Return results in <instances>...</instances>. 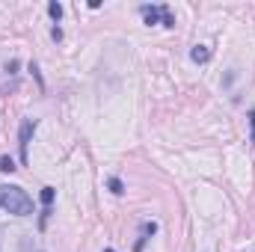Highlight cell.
Here are the masks:
<instances>
[{"label": "cell", "instance_id": "obj_5", "mask_svg": "<svg viewBox=\"0 0 255 252\" xmlns=\"http://www.w3.org/2000/svg\"><path fill=\"white\" fill-rule=\"evenodd\" d=\"M190 60H193V63H208V60H211V48L196 45V48L190 51Z\"/></svg>", "mask_w": 255, "mask_h": 252}, {"label": "cell", "instance_id": "obj_9", "mask_svg": "<svg viewBox=\"0 0 255 252\" xmlns=\"http://www.w3.org/2000/svg\"><path fill=\"white\" fill-rule=\"evenodd\" d=\"M110 190H113L116 196H122V193H125V184H122L119 178H110Z\"/></svg>", "mask_w": 255, "mask_h": 252}, {"label": "cell", "instance_id": "obj_2", "mask_svg": "<svg viewBox=\"0 0 255 252\" xmlns=\"http://www.w3.org/2000/svg\"><path fill=\"white\" fill-rule=\"evenodd\" d=\"M139 12H142L145 24H163V27H175V15H172V9H169L166 3H160V6H139Z\"/></svg>", "mask_w": 255, "mask_h": 252}, {"label": "cell", "instance_id": "obj_11", "mask_svg": "<svg viewBox=\"0 0 255 252\" xmlns=\"http://www.w3.org/2000/svg\"><path fill=\"white\" fill-rule=\"evenodd\" d=\"M250 122H253V142H255V110H250Z\"/></svg>", "mask_w": 255, "mask_h": 252}, {"label": "cell", "instance_id": "obj_12", "mask_svg": "<svg viewBox=\"0 0 255 252\" xmlns=\"http://www.w3.org/2000/svg\"><path fill=\"white\" fill-rule=\"evenodd\" d=\"M104 252H113V250H104Z\"/></svg>", "mask_w": 255, "mask_h": 252}, {"label": "cell", "instance_id": "obj_6", "mask_svg": "<svg viewBox=\"0 0 255 252\" xmlns=\"http://www.w3.org/2000/svg\"><path fill=\"white\" fill-rule=\"evenodd\" d=\"M54 196H57V190H54V187H42V205H45V208H51Z\"/></svg>", "mask_w": 255, "mask_h": 252}, {"label": "cell", "instance_id": "obj_7", "mask_svg": "<svg viewBox=\"0 0 255 252\" xmlns=\"http://www.w3.org/2000/svg\"><path fill=\"white\" fill-rule=\"evenodd\" d=\"M18 166H15V160L12 157H0V172H15Z\"/></svg>", "mask_w": 255, "mask_h": 252}, {"label": "cell", "instance_id": "obj_8", "mask_svg": "<svg viewBox=\"0 0 255 252\" xmlns=\"http://www.w3.org/2000/svg\"><path fill=\"white\" fill-rule=\"evenodd\" d=\"M48 12H51V18H54V21H60V18H63V6H60V3H48Z\"/></svg>", "mask_w": 255, "mask_h": 252}, {"label": "cell", "instance_id": "obj_1", "mask_svg": "<svg viewBox=\"0 0 255 252\" xmlns=\"http://www.w3.org/2000/svg\"><path fill=\"white\" fill-rule=\"evenodd\" d=\"M0 208L15 214V217H30L33 214V199L27 196V190H21L18 184H3L0 187Z\"/></svg>", "mask_w": 255, "mask_h": 252}, {"label": "cell", "instance_id": "obj_3", "mask_svg": "<svg viewBox=\"0 0 255 252\" xmlns=\"http://www.w3.org/2000/svg\"><path fill=\"white\" fill-rule=\"evenodd\" d=\"M36 130V119H27L21 125V133H18V145H21V160L27 163V148H30V133Z\"/></svg>", "mask_w": 255, "mask_h": 252}, {"label": "cell", "instance_id": "obj_4", "mask_svg": "<svg viewBox=\"0 0 255 252\" xmlns=\"http://www.w3.org/2000/svg\"><path fill=\"white\" fill-rule=\"evenodd\" d=\"M154 232H157V226H154V223H142V235H139V241L133 244V252H142L145 241H148V238H151Z\"/></svg>", "mask_w": 255, "mask_h": 252}, {"label": "cell", "instance_id": "obj_10", "mask_svg": "<svg viewBox=\"0 0 255 252\" xmlns=\"http://www.w3.org/2000/svg\"><path fill=\"white\" fill-rule=\"evenodd\" d=\"M51 36H54V42H60V39H63V30H60V27H54V30H51Z\"/></svg>", "mask_w": 255, "mask_h": 252}]
</instances>
